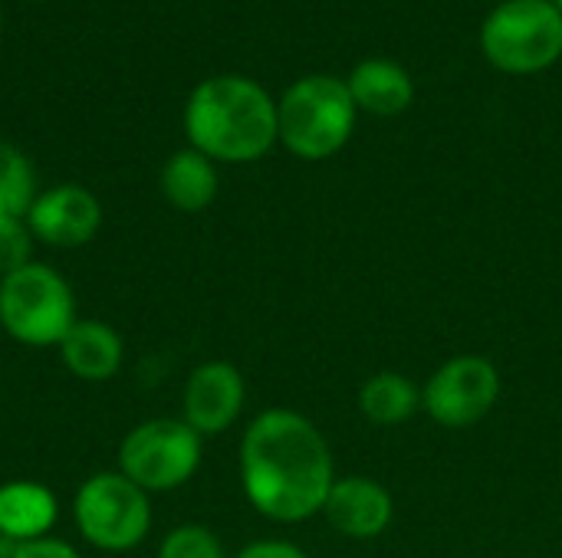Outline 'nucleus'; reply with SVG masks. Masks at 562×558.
Wrapping results in <instances>:
<instances>
[{
    "label": "nucleus",
    "instance_id": "obj_13",
    "mask_svg": "<svg viewBox=\"0 0 562 558\" xmlns=\"http://www.w3.org/2000/svg\"><path fill=\"white\" fill-rule=\"evenodd\" d=\"M56 497L49 487L33 480H13L0 487V536L13 546L43 539L56 523Z\"/></svg>",
    "mask_w": 562,
    "mask_h": 558
},
{
    "label": "nucleus",
    "instance_id": "obj_3",
    "mask_svg": "<svg viewBox=\"0 0 562 558\" xmlns=\"http://www.w3.org/2000/svg\"><path fill=\"white\" fill-rule=\"evenodd\" d=\"M280 141L303 161H323L346 148L356 128V102L336 76H306L293 82L280 105Z\"/></svg>",
    "mask_w": 562,
    "mask_h": 558
},
{
    "label": "nucleus",
    "instance_id": "obj_9",
    "mask_svg": "<svg viewBox=\"0 0 562 558\" xmlns=\"http://www.w3.org/2000/svg\"><path fill=\"white\" fill-rule=\"evenodd\" d=\"M26 227L36 240L72 250L89 243L102 227V204L92 191L79 184H59L33 197L26 210Z\"/></svg>",
    "mask_w": 562,
    "mask_h": 558
},
{
    "label": "nucleus",
    "instance_id": "obj_1",
    "mask_svg": "<svg viewBox=\"0 0 562 558\" xmlns=\"http://www.w3.org/2000/svg\"><path fill=\"white\" fill-rule=\"evenodd\" d=\"M240 483L250 506L273 523H303L323 513L336 483L323 431L300 411L257 414L240 441Z\"/></svg>",
    "mask_w": 562,
    "mask_h": 558
},
{
    "label": "nucleus",
    "instance_id": "obj_12",
    "mask_svg": "<svg viewBox=\"0 0 562 558\" xmlns=\"http://www.w3.org/2000/svg\"><path fill=\"white\" fill-rule=\"evenodd\" d=\"M63 365L82 382H109L125 358L122 339L112 326L95 319H76V326L59 342Z\"/></svg>",
    "mask_w": 562,
    "mask_h": 558
},
{
    "label": "nucleus",
    "instance_id": "obj_8",
    "mask_svg": "<svg viewBox=\"0 0 562 558\" xmlns=\"http://www.w3.org/2000/svg\"><path fill=\"white\" fill-rule=\"evenodd\" d=\"M501 388L504 382L491 358L454 355L425 382L422 411L448 431H464L481 424L494 411Z\"/></svg>",
    "mask_w": 562,
    "mask_h": 558
},
{
    "label": "nucleus",
    "instance_id": "obj_19",
    "mask_svg": "<svg viewBox=\"0 0 562 558\" xmlns=\"http://www.w3.org/2000/svg\"><path fill=\"white\" fill-rule=\"evenodd\" d=\"M30 240H33V234H30L23 217L0 220V276L16 273L20 266L33 263L30 260V247H33Z\"/></svg>",
    "mask_w": 562,
    "mask_h": 558
},
{
    "label": "nucleus",
    "instance_id": "obj_17",
    "mask_svg": "<svg viewBox=\"0 0 562 558\" xmlns=\"http://www.w3.org/2000/svg\"><path fill=\"white\" fill-rule=\"evenodd\" d=\"M33 197H36V181L30 161L23 158L20 148L0 138V220L26 217Z\"/></svg>",
    "mask_w": 562,
    "mask_h": 558
},
{
    "label": "nucleus",
    "instance_id": "obj_5",
    "mask_svg": "<svg viewBox=\"0 0 562 558\" xmlns=\"http://www.w3.org/2000/svg\"><path fill=\"white\" fill-rule=\"evenodd\" d=\"M481 46L504 72H540L562 56V10L553 0H507L484 20Z\"/></svg>",
    "mask_w": 562,
    "mask_h": 558
},
{
    "label": "nucleus",
    "instance_id": "obj_10",
    "mask_svg": "<svg viewBox=\"0 0 562 558\" xmlns=\"http://www.w3.org/2000/svg\"><path fill=\"white\" fill-rule=\"evenodd\" d=\"M247 401V385L237 365L231 362H204L191 372L184 385V424H191L201 437L224 434L237 424Z\"/></svg>",
    "mask_w": 562,
    "mask_h": 558
},
{
    "label": "nucleus",
    "instance_id": "obj_11",
    "mask_svg": "<svg viewBox=\"0 0 562 558\" xmlns=\"http://www.w3.org/2000/svg\"><path fill=\"white\" fill-rule=\"evenodd\" d=\"M323 516L346 539H359V543L379 539L395 520V500L372 477H362V474L336 477V483L326 497Z\"/></svg>",
    "mask_w": 562,
    "mask_h": 558
},
{
    "label": "nucleus",
    "instance_id": "obj_20",
    "mask_svg": "<svg viewBox=\"0 0 562 558\" xmlns=\"http://www.w3.org/2000/svg\"><path fill=\"white\" fill-rule=\"evenodd\" d=\"M13 558H79L76 549L63 539H53V536H43V539H33V543H23L13 549Z\"/></svg>",
    "mask_w": 562,
    "mask_h": 558
},
{
    "label": "nucleus",
    "instance_id": "obj_15",
    "mask_svg": "<svg viewBox=\"0 0 562 558\" xmlns=\"http://www.w3.org/2000/svg\"><path fill=\"white\" fill-rule=\"evenodd\" d=\"M161 194L168 197L171 207L184 214L204 210L217 197V171L207 155L198 148L175 151L165 168H161Z\"/></svg>",
    "mask_w": 562,
    "mask_h": 558
},
{
    "label": "nucleus",
    "instance_id": "obj_7",
    "mask_svg": "<svg viewBox=\"0 0 562 558\" xmlns=\"http://www.w3.org/2000/svg\"><path fill=\"white\" fill-rule=\"evenodd\" d=\"M201 467V434L175 418L138 424L119 447V474L145 493H165L188 483Z\"/></svg>",
    "mask_w": 562,
    "mask_h": 558
},
{
    "label": "nucleus",
    "instance_id": "obj_23",
    "mask_svg": "<svg viewBox=\"0 0 562 558\" xmlns=\"http://www.w3.org/2000/svg\"><path fill=\"white\" fill-rule=\"evenodd\" d=\"M553 3H557V7H560V10H562V0H553Z\"/></svg>",
    "mask_w": 562,
    "mask_h": 558
},
{
    "label": "nucleus",
    "instance_id": "obj_6",
    "mask_svg": "<svg viewBox=\"0 0 562 558\" xmlns=\"http://www.w3.org/2000/svg\"><path fill=\"white\" fill-rule=\"evenodd\" d=\"M76 526L102 553H128L151 529V503L125 474H95L76 493Z\"/></svg>",
    "mask_w": 562,
    "mask_h": 558
},
{
    "label": "nucleus",
    "instance_id": "obj_16",
    "mask_svg": "<svg viewBox=\"0 0 562 558\" xmlns=\"http://www.w3.org/2000/svg\"><path fill=\"white\" fill-rule=\"evenodd\" d=\"M359 411L375 428H398L422 411V388L398 372H375L359 388Z\"/></svg>",
    "mask_w": 562,
    "mask_h": 558
},
{
    "label": "nucleus",
    "instance_id": "obj_18",
    "mask_svg": "<svg viewBox=\"0 0 562 558\" xmlns=\"http://www.w3.org/2000/svg\"><path fill=\"white\" fill-rule=\"evenodd\" d=\"M158 558H227V556H224L221 539H217L207 526L188 523V526L171 529V533L161 539V546H158Z\"/></svg>",
    "mask_w": 562,
    "mask_h": 558
},
{
    "label": "nucleus",
    "instance_id": "obj_21",
    "mask_svg": "<svg viewBox=\"0 0 562 558\" xmlns=\"http://www.w3.org/2000/svg\"><path fill=\"white\" fill-rule=\"evenodd\" d=\"M234 558H310L300 546L293 543H280V539H263V543H254L247 549H240Z\"/></svg>",
    "mask_w": 562,
    "mask_h": 558
},
{
    "label": "nucleus",
    "instance_id": "obj_14",
    "mask_svg": "<svg viewBox=\"0 0 562 558\" xmlns=\"http://www.w3.org/2000/svg\"><path fill=\"white\" fill-rule=\"evenodd\" d=\"M349 95L356 109H366L372 115H398L412 105L415 86L405 66L395 59H366L349 76Z\"/></svg>",
    "mask_w": 562,
    "mask_h": 558
},
{
    "label": "nucleus",
    "instance_id": "obj_4",
    "mask_svg": "<svg viewBox=\"0 0 562 558\" xmlns=\"http://www.w3.org/2000/svg\"><path fill=\"white\" fill-rule=\"evenodd\" d=\"M0 326L20 345H59L76 326L69 283L43 263H26L16 273H7L0 280Z\"/></svg>",
    "mask_w": 562,
    "mask_h": 558
},
{
    "label": "nucleus",
    "instance_id": "obj_2",
    "mask_svg": "<svg viewBox=\"0 0 562 558\" xmlns=\"http://www.w3.org/2000/svg\"><path fill=\"white\" fill-rule=\"evenodd\" d=\"M184 132L191 148L211 161L244 164L273 148L280 122L263 86L244 76H214L188 95Z\"/></svg>",
    "mask_w": 562,
    "mask_h": 558
},
{
    "label": "nucleus",
    "instance_id": "obj_22",
    "mask_svg": "<svg viewBox=\"0 0 562 558\" xmlns=\"http://www.w3.org/2000/svg\"><path fill=\"white\" fill-rule=\"evenodd\" d=\"M13 549H16V546H13L10 539L0 536V558H13Z\"/></svg>",
    "mask_w": 562,
    "mask_h": 558
}]
</instances>
